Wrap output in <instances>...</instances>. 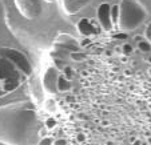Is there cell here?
Masks as SVG:
<instances>
[{
	"mask_svg": "<svg viewBox=\"0 0 151 145\" xmlns=\"http://www.w3.org/2000/svg\"><path fill=\"white\" fill-rule=\"evenodd\" d=\"M36 107L29 100L0 105V144L23 145L36 124Z\"/></svg>",
	"mask_w": 151,
	"mask_h": 145,
	"instance_id": "6da1fadb",
	"label": "cell"
},
{
	"mask_svg": "<svg viewBox=\"0 0 151 145\" xmlns=\"http://www.w3.org/2000/svg\"><path fill=\"white\" fill-rule=\"evenodd\" d=\"M32 72V64L24 52L15 47L0 45V99L19 89Z\"/></svg>",
	"mask_w": 151,
	"mask_h": 145,
	"instance_id": "7a4b0ae2",
	"label": "cell"
},
{
	"mask_svg": "<svg viewBox=\"0 0 151 145\" xmlns=\"http://www.w3.org/2000/svg\"><path fill=\"white\" fill-rule=\"evenodd\" d=\"M118 8H119V17L116 28L119 29V32L126 35L139 28L148 15L146 7L139 0H120Z\"/></svg>",
	"mask_w": 151,
	"mask_h": 145,
	"instance_id": "3957f363",
	"label": "cell"
},
{
	"mask_svg": "<svg viewBox=\"0 0 151 145\" xmlns=\"http://www.w3.org/2000/svg\"><path fill=\"white\" fill-rule=\"evenodd\" d=\"M17 11L24 19L34 20L42 14V0H14Z\"/></svg>",
	"mask_w": 151,
	"mask_h": 145,
	"instance_id": "277c9868",
	"label": "cell"
},
{
	"mask_svg": "<svg viewBox=\"0 0 151 145\" xmlns=\"http://www.w3.org/2000/svg\"><path fill=\"white\" fill-rule=\"evenodd\" d=\"M60 72L56 67L51 65L43 72V76H42V85L43 89L46 92L47 95H54L58 93V88H56V84H58V77H59Z\"/></svg>",
	"mask_w": 151,
	"mask_h": 145,
	"instance_id": "5b68a950",
	"label": "cell"
},
{
	"mask_svg": "<svg viewBox=\"0 0 151 145\" xmlns=\"http://www.w3.org/2000/svg\"><path fill=\"white\" fill-rule=\"evenodd\" d=\"M54 47L56 49H62V51L66 52H79L80 51V44L76 39H75L72 35L70 33H59L54 40Z\"/></svg>",
	"mask_w": 151,
	"mask_h": 145,
	"instance_id": "8992f818",
	"label": "cell"
},
{
	"mask_svg": "<svg viewBox=\"0 0 151 145\" xmlns=\"http://www.w3.org/2000/svg\"><path fill=\"white\" fill-rule=\"evenodd\" d=\"M111 6L109 3H102L98 6L96 8V19L99 27L104 32H112L114 31V26L111 21Z\"/></svg>",
	"mask_w": 151,
	"mask_h": 145,
	"instance_id": "52a82bcc",
	"label": "cell"
},
{
	"mask_svg": "<svg viewBox=\"0 0 151 145\" xmlns=\"http://www.w3.org/2000/svg\"><path fill=\"white\" fill-rule=\"evenodd\" d=\"M92 0H60V7L66 15H76Z\"/></svg>",
	"mask_w": 151,
	"mask_h": 145,
	"instance_id": "ba28073f",
	"label": "cell"
},
{
	"mask_svg": "<svg viewBox=\"0 0 151 145\" xmlns=\"http://www.w3.org/2000/svg\"><path fill=\"white\" fill-rule=\"evenodd\" d=\"M76 29H78V32H79V33L84 37V39H88V37L96 35L98 26H96V23H95V21L83 17V19H80L79 21L76 23Z\"/></svg>",
	"mask_w": 151,
	"mask_h": 145,
	"instance_id": "9c48e42d",
	"label": "cell"
},
{
	"mask_svg": "<svg viewBox=\"0 0 151 145\" xmlns=\"http://www.w3.org/2000/svg\"><path fill=\"white\" fill-rule=\"evenodd\" d=\"M56 88H58V92H60V93H66V92L71 91V88H72L71 81H70V80H67L66 77L60 73L59 77H58Z\"/></svg>",
	"mask_w": 151,
	"mask_h": 145,
	"instance_id": "30bf717a",
	"label": "cell"
},
{
	"mask_svg": "<svg viewBox=\"0 0 151 145\" xmlns=\"http://www.w3.org/2000/svg\"><path fill=\"white\" fill-rule=\"evenodd\" d=\"M137 48L139 52H143V53H147V52H151V44L148 43L147 40L143 37L142 40H139L137 44Z\"/></svg>",
	"mask_w": 151,
	"mask_h": 145,
	"instance_id": "8fae6325",
	"label": "cell"
},
{
	"mask_svg": "<svg viewBox=\"0 0 151 145\" xmlns=\"http://www.w3.org/2000/svg\"><path fill=\"white\" fill-rule=\"evenodd\" d=\"M111 21H112V26L116 27L118 24V17H119V8H118V4H114L111 6Z\"/></svg>",
	"mask_w": 151,
	"mask_h": 145,
	"instance_id": "7c38bea8",
	"label": "cell"
},
{
	"mask_svg": "<svg viewBox=\"0 0 151 145\" xmlns=\"http://www.w3.org/2000/svg\"><path fill=\"white\" fill-rule=\"evenodd\" d=\"M46 109H47V112H50V113H54V112L56 111V101H55L54 99H47Z\"/></svg>",
	"mask_w": 151,
	"mask_h": 145,
	"instance_id": "4fadbf2b",
	"label": "cell"
},
{
	"mask_svg": "<svg viewBox=\"0 0 151 145\" xmlns=\"http://www.w3.org/2000/svg\"><path fill=\"white\" fill-rule=\"evenodd\" d=\"M120 51H122V55H124V56H130V55H132V52H134V48H132L131 44L124 43L122 47H120Z\"/></svg>",
	"mask_w": 151,
	"mask_h": 145,
	"instance_id": "5bb4252c",
	"label": "cell"
},
{
	"mask_svg": "<svg viewBox=\"0 0 151 145\" xmlns=\"http://www.w3.org/2000/svg\"><path fill=\"white\" fill-rule=\"evenodd\" d=\"M70 57L74 61H83V60L87 59L86 53H83V52H72V53H70Z\"/></svg>",
	"mask_w": 151,
	"mask_h": 145,
	"instance_id": "9a60e30c",
	"label": "cell"
},
{
	"mask_svg": "<svg viewBox=\"0 0 151 145\" xmlns=\"http://www.w3.org/2000/svg\"><path fill=\"white\" fill-rule=\"evenodd\" d=\"M58 127V121L54 119V117H48V119L46 120V122H44V128L46 129H54Z\"/></svg>",
	"mask_w": 151,
	"mask_h": 145,
	"instance_id": "2e32d148",
	"label": "cell"
},
{
	"mask_svg": "<svg viewBox=\"0 0 151 145\" xmlns=\"http://www.w3.org/2000/svg\"><path fill=\"white\" fill-rule=\"evenodd\" d=\"M62 75L66 77L67 80H70V81H71L72 77H74V69H72L71 67H66V68L63 69V73Z\"/></svg>",
	"mask_w": 151,
	"mask_h": 145,
	"instance_id": "e0dca14e",
	"label": "cell"
},
{
	"mask_svg": "<svg viewBox=\"0 0 151 145\" xmlns=\"http://www.w3.org/2000/svg\"><path fill=\"white\" fill-rule=\"evenodd\" d=\"M143 37H145L148 43L151 44V21H148L147 26H146V28H145V36H143Z\"/></svg>",
	"mask_w": 151,
	"mask_h": 145,
	"instance_id": "ac0fdd59",
	"label": "cell"
},
{
	"mask_svg": "<svg viewBox=\"0 0 151 145\" xmlns=\"http://www.w3.org/2000/svg\"><path fill=\"white\" fill-rule=\"evenodd\" d=\"M37 145H54V139L50 136H46L37 142Z\"/></svg>",
	"mask_w": 151,
	"mask_h": 145,
	"instance_id": "d6986e66",
	"label": "cell"
},
{
	"mask_svg": "<svg viewBox=\"0 0 151 145\" xmlns=\"http://www.w3.org/2000/svg\"><path fill=\"white\" fill-rule=\"evenodd\" d=\"M68 144V141H67L66 139H56L54 140V145H67Z\"/></svg>",
	"mask_w": 151,
	"mask_h": 145,
	"instance_id": "ffe728a7",
	"label": "cell"
},
{
	"mask_svg": "<svg viewBox=\"0 0 151 145\" xmlns=\"http://www.w3.org/2000/svg\"><path fill=\"white\" fill-rule=\"evenodd\" d=\"M76 141H78V142H84V141H86V134H84V133H78Z\"/></svg>",
	"mask_w": 151,
	"mask_h": 145,
	"instance_id": "44dd1931",
	"label": "cell"
},
{
	"mask_svg": "<svg viewBox=\"0 0 151 145\" xmlns=\"http://www.w3.org/2000/svg\"><path fill=\"white\" fill-rule=\"evenodd\" d=\"M88 43H90V39H83V40H82V43H79V44H80V48H82V47L88 45Z\"/></svg>",
	"mask_w": 151,
	"mask_h": 145,
	"instance_id": "7402d4cb",
	"label": "cell"
},
{
	"mask_svg": "<svg viewBox=\"0 0 151 145\" xmlns=\"http://www.w3.org/2000/svg\"><path fill=\"white\" fill-rule=\"evenodd\" d=\"M115 39H126V37H127V35L126 33H122V32H119V33L118 35H115Z\"/></svg>",
	"mask_w": 151,
	"mask_h": 145,
	"instance_id": "603a6c76",
	"label": "cell"
},
{
	"mask_svg": "<svg viewBox=\"0 0 151 145\" xmlns=\"http://www.w3.org/2000/svg\"><path fill=\"white\" fill-rule=\"evenodd\" d=\"M131 144H132V145H142V141H140L139 139H135L134 141L131 142Z\"/></svg>",
	"mask_w": 151,
	"mask_h": 145,
	"instance_id": "cb8c5ba5",
	"label": "cell"
},
{
	"mask_svg": "<svg viewBox=\"0 0 151 145\" xmlns=\"http://www.w3.org/2000/svg\"><path fill=\"white\" fill-rule=\"evenodd\" d=\"M123 73H124V76H131V71H130V69H124Z\"/></svg>",
	"mask_w": 151,
	"mask_h": 145,
	"instance_id": "d4e9b609",
	"label": "cell"
},
{
	"mask_svg": "<svg viewBox=\"0 0 151 145\" xmlns=\"http://www.w3.org/2000/svg\"><path fill=\"white\" fill-rule=\"evenodd\" d=\"M1 20H3V16H1V7H0V28H1Z\"/></svg>",
	"mask_w": 151,
	"mask_h": 145,
	"instance_id": "484cf974",
	"label": "cell"
},
{
	"mask_svg": "<svg viewBox=\"0 0 151 145\" xmlns=\"http://www.w3.org/2000/svg\"><path fill=\"white\" fill-rule=\"evenodd\" d=\"M143 39V36H135L134 37V40H137V41H139V40H142Z\"/></svg>",
	"mask_w": 151,
	"mask_h": 145,
	"instance_id": "4316f807",
	"label": "cell"
},
{
	"mask_svg": "<svg viewBox=\"0 0 151 145\" xmlns=\"http://www.w3.org/2000/svg\"><path fill=\"white\" fill-rule=\"evenodd\" d=\"M147 144H148V145H151V136H148V137H147Z\"/></svg>",
	"mask_w": 151,
	"mask_h": 145,
	"instance_id": "83f0119b",
	"label": "cell"
},
{
	"mask_svg": "<svg viewBox=\"0 0 151 145\" xmlns=\"http://www.w3.org/2000/svg\"><path fill=\"white\" fill-rule=\"evenodd\" d=\"M87 75H88V72H87V71H83V72H82V76H84V77H86Z\"/></svg>",
	"mask_w": 151,
	"mask_h": 145,
	"instance_id": "f1b7e54d",
	"label": "cell"
},
{
	"mask_svg": "<svg viewBox=\"0 0 151 145\" xmlns=\"http://www.w3.org/2000/svg\"><path fill=\"white\" fill-rule=\"evenodd\" d=\"M147 73H148V76H150V77H151V67H150V68H148V69H147Z\"/></svg>",
	"mask_w": 151,
	"mask_h": 145,
	"instance_id": "f546056e",
	"label": "cell"
},
{
	"mask_svg": "<svg viewBox=\"0 0 151 145\" xmlns=\"http://www.w3.org/2000/svg\"><path fill=\"white\" fill-rule=\"evenodd\" d=\"M44 1H46V3H54L55 0H44Z\"/></svg>",
	"mask_w": 151,
	"mask_h": 145,
	"instance_id": "4dcf8cb0",
	"label": "cell"
},
{
	"mask_svg": "<svg viewBox=\"0 0 151 145\" xmlns=\"http://www.w3.org/2000/svg\"><path fill=\"white\" fill-rule=\"evenodd\" d=\"M147 63H150V64H151V56H150V57H148V59H147Z\"/></svg>",
	"mask_w": 151,
	"mask_h": 145,
	"instance_id": "1f68e13d",
	"label": "cell"
},
{
	"mask_svg": "<svg viewBox=\"0 0 151 145\" xmlns=\"http://www.w3.org/2000/svg\"><path fill=\"white\" fill-rule=\"evenodd\" d=\"M150 131H151V125H150Z\"/></svg>",
	"mask_w": 151,
	"mask_h": 145,
	"instance_id": "d6a6232c",
	"label": "cell"
}]
</instances>
